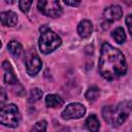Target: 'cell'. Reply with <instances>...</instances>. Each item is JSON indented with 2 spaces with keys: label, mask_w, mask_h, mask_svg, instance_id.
<instances>
[{
  "label": "cell",
  "mask_w": 132,
  "mask_h": 132,
  "mask_svg": "<svg viewBox=\"0 0 132 132\" xmlns=\"http://www.w3.org/2000/svg\"><path fill=\"white\" fill-rule=\"evenodd\" d=\"M98 68L103 78L112 80L126 74L127 61L121 51L104 42L101 46Z\"/></svg>",
  "instance_id": "obj_1"
},
{
  "label": "cell",
  "mask_w": 132,
  "mask_h": 132,
  "mask_svg": "<svg viewBox=\"0 0 132 132\" xmlns=\"http://www.w3.org/2000/svg\"><path fill=\"white\" fill-rule=\"evenodd\" d=\"M131 112V101H124L117 105H108L102 108V117L104 121L113 126H121Z\"/></svg>",
  "instance_id": "obj_2"
},
{
  "label": "cell",
  "mask_w": 132,
  "mask_h": 132,
  "mask_svg": "<svg viewBox=\"0 0 132 132\" xmlns=\"http://www.w3.org/2000/svg\"><path fill=\"white\" fill-rule=\"evenodd\" d=\"M61 44H62V40H61L60 36L50 29L42 31V33L39 37V40H38L39 50L44 55L53 53Z\"/></svg>",
  "instance_id": "obj_3"
},
{
  "label": "cell",
  "mask_w": 132,
  "mask_h": 132,
  "mask_svg": "<svg viewBox=\"0 0 132 132\" xmlns=\"http://www.w3.org/2000/svg\"><path fill=\"white\" fill-rule=\"evenodd\" d=\"M21 121V114L15 104H7L0 108V124L9 128H15Z\"/></svg>",
  "instance_id": "obj_4"
},
{
  "label": "cell",
  "mask_w": 132,
  "mask_h": 132,
  "mask_svg": "<svg viewBox=\"0 0 132 132\" xmlns=\"http://www.w3.org/2000/svg\"><path fill=\"white\" fill-rule=\"evenodd\" d=\"M37 6L41 13L52 19L59 18L63 13V9L60 2L56 0H42L37 3Z\"/></svg>",
  "instance_id": "obj_5"
},
{
  "label": "cell",
  "mask_w": 132,
  "mask_h": 132,
  "mask_svg": "<svg viewBox=\"0 0 132 132\" xmlns=\"http://www.w3.org/2000/svg\"><path fill=\"white\" fill-rule=\"evenodd\" d=\"M86 113V107L80 103H70L68 104L61 113L63 120H75L80 119Z\"/></svg>",
  "instance_id": "obj_6"
},
{
  "label": "cell",
  "mask_w": 132,
  "mask_h": 132,
  "mask_svg": "<svg viewBox=\"0 0 132 132\" xmlns=\"http://www.w3.org/2000/svg\"><path fill=\"white\" fill-rule=\"evenodd\" d=\"M25 66H26V71L30 76H35L41 69L42 62L39 58V56L33 52L31 53L25 61Z\"/></svg>",
  "instance_id": "obj_7"
},
{
  "label": "cell",
  "mask_w": 132,
  "mask_h": 132,
  "mask_svg": "<svg viewBox=\"0 0 132 132\" xmlns=\"http://www.w3.org/2000/svg\"><path fill=\"white\" fill-rule=\"evenodd\" d=\"M103 15H104V19L106 21H108L109 23L114 22V21H119L123 16V9L120 5L113 4V5H110L104 9Z\"/></svg>",
  "instance_id": "obj_8"
},
{
  "label": "cell",
  "mask_w": 132,
  "mask_h": 132,
  "mask_svg": "<svg viewBox=\"0 0 132 132\" xmlns=\"http://www.w3.org/2000/svg\"><path fill=\"white\" fill-rule=\"evenodd\" d=\"M93 32V24L89 20H82L77 26V33L81 38H88Z\"/></svg>",
  "instance_id": "obj_9"
},
{
  "label": "cell",
  "mask_w": 132,
  "mask_h": 132,
  "mask_svg": "<svg viewBox=\"0 0 132 132\" xmlns=\"http://www.w3.org/2000/svg\"><path fill=\"white\" fill-rule=\"evenodd\" d=\"M0 22L3 26L6 27H13L18 23V15L15 12L8 10L0 13Z\"/></svg>",
  "instance_id": "obj_10"
},
{
  "label": "cell",
  "mask_w": 132,
  "mask_h": 132,
  "mask_svg": "<svg viewBox=\"0 0 132 132\" xmlns=\"http://www.w3.org/2000/svg\"><path fill=\"white\" fill-rule=\"evenodd\" d=\"M2 67L4 69V81L8 85H13L18 82V78L14 74V71L8 61H4L2 63Z\"/></svg>",
  "instance_id": "obj_11"
},
{
  "label": "cell",
  "mask_w": 132,
  "mask_h": 132,
  "mask_svg": "<svg viewBox=\"0 0 132 132\" xmlns=\"http://www.w3.org/2000/svg\"><path fill=\"white\" fill-rule=\"evenodd\" d=\"M64 104V100L57 94H50L45 97V105L48 108H59Z\"/></svg>",
  "instance_id": "obj_12"
},
{
  "label": "cell",
  "mask_w": 132,
  "mask_h": 132,
  "mask_svg": "<svg viewBox=\"0 0 132 132\" xmlns=\"http://www.w3.org/2000/svg\"><path fill=\"white\" fill-rule=\"evenodd\" d=\"M85 125L90 132H99L100 130V122L95 114H90L87 118Z\"/></svg>",
  "instance_id": "obj_13"
},
{
  "label": "cell",
  "mask_w": 132,
  "mask_h": 132,
  "mask_svg": "<svg viewBox=\"0 0 132 132\" xmlns=\"http://www.w3.org/2000/svg\"><path fill=\"white\" fill-rule=\"evenodd\" d=\"M7 48H8V51H9V53H10L14 58H20V57L22 56V54H23V51H24L23 45H22L19 41H16V40H11V41H9L8 44H7Z\"/></svg>",
  "instance_id": "obj_14"
},
{
  "label": "cell",
  "mask_w": 132,
  "mask_h": 132,
  "mask_svg": "<svg viewBox=\"0 0 132 132\" xmlns=\"http://www.w3.org/2000/svg\"><path fill=\"white\" fill-rule=\"evenodd\" d=\"M111 37L118 43H123L126 40V33L122 27H118L111 32Z\"/></svg>",
  "instance_id": "obj_15"
},
{
  "label": "cell",
  "mask_w": 132,
  "mask_h": 132,
  "mask_svg": "<svg viewBox=\"0 0 132 132\" xmlns=\"http://www.w3.org/2000/svg\"><path fill=\"white\" fill-rule=\"evenodd\" d=\"M99 94H100V91H99V89H98L97 87H91V88H89L88 91L86 92L85 97H86V99H87L88 101L93 102V101H95V100L98 98Z\"/></svg>",
  "instance_id": "obj_16"
},
{
  "label": "cell",
  "mask_w": 132,
  "mask_h": 132,
  "mask_svg": "<svg viewBox=\"0 0 132 132\" xmlns=\"http://www.w3.org/2000/svg\"><path fill=\"white\" fill-rule=\"evenodd\" d=\"M42 97V91L38 88H34L30 91V95H29V102L30 103H35L38 100H40Z\"/></svg>",
  "instance_id": "obj_17"
},
{
  "label": "cell",
  "mask_w": 132,
  "mask_h": 132,
  "mask_svg": "<svg viewBox=\"0 0 132 132\" xmlns=\"http://www.w3.org/2000/svg\"><path fill=\"white\" fill-rule=\"evenodd\" d=\"M46 128H47V123L46 121L42 120L35 123L34 126L31 128L30 132H46Z\"/></svg>",
  "instance_id": "obj_18"
},
{
  "label": "cell",
  "mask_w": 132,
  "mask_h": 132,
  "mask_svg": "<svg viewBox=\"0 0 132 132\" xmlns=\"http://www.w3.org/2000/svg\"><path fill=\"white\" fill-rule=\"evenodd\" d=\"M32 1H27V0H22L19 2V7L20 9L24 12V13H28L30 8H31V5H32Z\"/></svg>",
  "instance_id": "obj_19"
},
{
  "label": "cell",
  "mask_w": 132,
  "mask_h": 132,
  "mask_svg": "<svg viewBox=\"0 0 132 132\" xmlns=\"http://www.w3.org/2000/svg\"><path fill=\"white\" fill-rule=\"evenodd\" d=\"M7 100V94L3 88H0V105L5 103Z\"/></svg>",
  "instance_id": "obj_20"
},
{
  "label": "cell",
  "mask_w": 132,
  "mask_h": 132,
  "mask_svg": "<svg viewBox=\"0 0 132 132\" xmlns=\"http://www.w3.org/2000/svg\"><path fill=\"white\" fill-rule=\"evenodd\" d=\"M131 20H132V15L131 14H128L127 18H126V24H127V27H128V31L130 34H132V29H131Z\"/></svg>",
  "instance_id": "obj_21"
},
{
  "label": "cell",
  "mask_w": 132,
  "mask_h": 132,
  "mask_svg": "<svg viewBox=\"0 0 132 132\" xmlns=\"http://www.w3.org/2000/svg\"><path fill=\"white\" fill-rule=\"evenodd\" d=\"M64 3L66 5H70V6H78L80 4L79 1H64Z\"/></svg>",
  "instance_id": "obj_22"
},
{
  "label": "cell",
  "mask_w": 132,
  "mask_h": 132,
  "mask_svg": "<svg viewBox=\"0 0 132 132\" xmlns=\"http://www.w3.org/2000/svg\"><path fill=\"white\" fill-rule=\"evenodd\" d=\"M57 132H70V130H69V128H67V127H63V128H61L59 131H57Z\"/></svg>",
  "instance_id": "obj_23"
},
{
  "label": "cell",
  "mask_w": 132,
  "mask_h": 132,
  "mask_svg": "<svg viewBox=\"0 0 132 132\" xmlns=\"http://www.w3.org/2000/svg\"><path fill=\"white\" fill-rule=\"evenodd\" d=\"M0 47H1V41H0Z\"/></svg>",
  "instance_id": "obj_24"
}]
</instances>
